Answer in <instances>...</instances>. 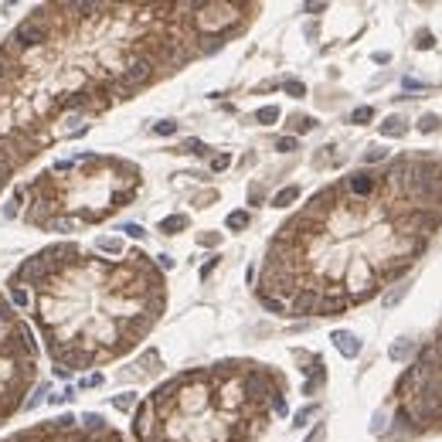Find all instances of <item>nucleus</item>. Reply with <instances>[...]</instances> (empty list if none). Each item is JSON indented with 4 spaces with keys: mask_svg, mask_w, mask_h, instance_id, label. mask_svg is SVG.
Wrapping results in <instances>:
<instances>
[{
    "mask_svg": "<svg viewBox=\"0 0 442 442\" xmlns=\"http://www.w3.org/2000/svg\"><path fill=\"white\" fill-rule=\"evenodd\" d=\"M333 344H337V350H340L344 357H357V354H361V340H357L354 333H347V330H337V333H333Z\"/></svg>",
    "mask_w": 442,
    "mask_h": 442,
    "instance_id": "nucleus-1",
    "label": "nucleus"
},
{
    "mask_svg": "<svg viewBox=\"0 0 442 442\" xmlns=\"http://www.w3.org/2000/svg\"><path fill=\"white\" fill-rule=\"evenodd\" d=\"M187 228V214H170V218H163L160 221V231L163 235H177V231Z\"/></svg>",
    "mask_w": 442,
    "mask_h": 442,
    "instance_id": "nucleus-2",
    "label": "nucleus"
},
{
    "mask_svg": "<svg viewBox=\"0 0 442 442\" xmlns=\"http://www.w3.org/2000/svg\"><path fill=\"white\" fill-rule=\"evenodd\" d=\"M405 119H398V116H388L385 123H381V136H405Z\"/></svg>",
    "mask_w": 442,
    "mask_h": 442,
    "instance_id": "nucleus-3",
    "label": "nucleus"
},
{
    "mask_svg": "<svg viewBox=\"0 0 442 442\" xmlns=\"http://www.w3.org/2000/svg\"><path fill=\"white\" fill-rule=\"evenodd\" d=\"M24 187H14V194H10V201H7V208H3V218H17L20 214V204H24Z\"/></svg>",
    "mask_w": 442,
    "mask_h": 442,
    "instance_id": "nucleus-4",
    "label": "nucleus"
},
{
    "mask_svg": "<svg viewBox=\"0 0 442 442\" xmlns=\"http://www.w3.org/2000/svg\"><path fill=\"white\" fill-rule=\"evenodd\" d=\"M296 197H299V187H283V191L272 197V208H289Z\"/></svg>",
    "mask_w": 442,
    "mask_h": 442,
    "instance_id": "nucleus-5",
    "label": "nucleus"
},
{
    "mask_svg": "<svg viewBox=\"0 0 442 442\" xmlns=\"http://www.w3.org/2000/svg\"><path fill=\"white\" fill-rule=\"evenodd\" d=\"M75 225H78L75 218H51L44 228H48V231H58V235H68V231H75Z\"/></svg>",
    "mask_w": 442,
    "mask_h": 442,
    "instance_id": "nucleus-6",
    "label": "nucleus"
},
{
    "mask_svg": "<svg viewBox=\"0 0 442 442\" xmlns=\"http://www.w3.org/2000/svg\"><path fill=\"white\" fill-rule=\"evenodd\" d=\"M27 303H31L27 289H24V286H10V306H14V309H27Z\"/></svg>",
    "mask_w": 442,
    "mask_h": 442,
    "instance_id": "nucleus-7",
    "label": "nucleus"
},
{
    "mask_svg": "<svg viewBox=\"0 0 442 442\" xmlns=\"http://www.w3.org/2000/svg\"><path fill=\"white\" fill-rule=\"evenodd\" d=\"M96 249L106 252V255H123V242H119V238H99Z\"/></svg>",
    "mask_w": 442,
    "mask_h": 442,
    "instance_id": "nucleus-8",
    "label": "nucleus"
},
{
    "mask_svg": "<svg viewBox=\"0 0 442 442\" xmlns=\"http://www.w3.org/2000/svg\"><path fill=\"white\" fill-rule=\"evenodd\" d=\"M388 357H391V361H405V357H412V344H408V340H398V344H391Z\"/></svg>",
    "mask_w": 442,
    "mask_h": 442,
    "instance_id": "nucleus-9",
    "label": "nucleus"
},
{
    "mask_svg": "<svg viewBox=\"0 0 442 442\" xmlns=\"http://www.w3.org/2000/svg\"><path fill=\"white\" fill-rule=\"evenodd\" d=\"M255 119H259L262 126H269V123H276V119H279V106H262V109L255 113Z\"/></svg>",
    "mask_w": 442,
    "mask_h": 442,
    "instance_id": "nucleus-10",
    "label": "nucleus"
},
{
    "mask_svg": "<svg viewBox=\"0 0 442 442\" xmlns=\"http://www.w3.org/2000/svg\"><path fill=\"white\" fill-rule=\"evenodd\" d=\"M225 225H228L231 231H242V228H245V225H249V211H231V214H228V221H225Z\"/></svg>",
    "mask_w": 442,
    "mask_h": 442,
    "instance_id": "nucleus-11",
    "label": "nucleus"
},
{
    "mask_svg": "<svg viewBox=\"0 0 442 442\" xmlns=\"http://www.w3.org/2000/svg\"><path fill=\"white\" fill-rule=\"evenodd\" d=\"M113 405L119 408V412H130V408L136 405V395H133V391H123V395H116V398H113Z\"/></svg>",
    "mask_w": 442,
    "mask_h": 442,
    "instance_id": "nucleus-12",
    "label": "nucleus"
},
{
    "mask_svg": "<svg viewBox=\"0 0 442 442\" xmlns=\"http://www.w3.org/2000/svg\"><path fill=\"white\" fill-rule=\"evenodd\" d=\"M367 119H374V109H371V106H357V109L350 113V123H367Z\"/></svg>",
    "mask_w": 442,
    "mask_h": 442,
    "instance_id": "nucleus-13",
    "label": "nucleus"
},
{
    "mask_svg": "<svg viewBox=\"0 0 442 442\" xmlns=\"http://www.w3.org/2000/svg\"><path fill=\"white\" fill-rule=\"evenodd\" d=\"M153 133L156 136H173V133H177V123H173V119H160V123L153 126Z\"/></svg>",
    "mask_w": 442,
    "mask_h": 442,
    "instance_id": "nucleus-14",
    "label": "nucleus"
},
{
    "mask_svg": "<svg viewBox=\"0 0 442 442\" xmlns=\"http://www.w3.org/2000/svg\"><path fill=\"white\" fill-rule=\"evenodd\" d=\"M289 123H293V130H296V133H309V130L316 126L309 116H296V119H289Z\"/></svg>",
    "mask_w": 442,
    "mask_h": 442,
    "instance_id": "nucleus-15",
    "label": "nucleus"
},
{
    "mask_svg": "<svg viewBox=\"0 0 442 442\" xmlns=\"http://www.w3.org/2000/svg\"><path fill=\"white\" fill-rule=\"evenodd\" d=\"M259 299H262V306L272 309V313H289V306L283 303V299H272V296H259Z\"/></svg>",
    "mask_w": 442,
    "mask_h": 442,
    "instance_id": "nucleus-16",
    "label": "nucleus"
},
{
    "mask_svg": "<svg viewBox=\"0 0 442 442\" xmlns=\"http://www.w3.org/2000/svg\"><path fill=\"white\" fill-rule=\"evenodd\" d=\"M296 147H299L296 136H279V140H276V150H283V153H293Z\"/></svg>",
    "mask_w": 442,
    "mask_h": 442,
    "instance_id": "nucleus-17",
    "label": "nucleus"
},
{
    "mask_svg": "<svg viewBox=\"0 0 442 442\" xmlns=\"http://www.w3.org/2000/svg\"><path fill=\"white\" fill-rule=\"evenodd\" d=\"M184 150H187V153H197V156L208 153V147H204L201 140H184Z\"/></svg>",
    "mask_w": 442,
    "mask_h": 442,
    "instance_id": "nucleus-18",
    "label": "nucleus"
},
{
    "mask_svg": "<svg viewBox=\"0 0 442 442\" xmlns=\"http://www.w3.org/2000/svg\"><path fill=\"white\" fill-rule=\"evenodd\" d=\"M313 412H316L313 405H306V408H299V412L293 415V425H306V422H309V415H313Z\"/></svg>",
    "mask_w": 442,
    "mask_h": 442,
    "instance_id": "nucleus-19",
    "label": "nucleus"
},
{
    "mask_svg": "<svg viewBox=\"0 0 442 442\" xmlns=\"http://www.w3.org/2000/svg\"><path fill=\"white\" fill-rule=\"evenodd\" d=\"M286 92H289V96H293V99H299V96H303V92H306V85L293 78V82H286Z\"/></svg>",
    "mask_w": 442,
    "mask_h": 442,
    "instance_id": "nucleus-20",
    "label": "nucleus"
},
{
    "mask_svg": "<svg viewBox=\"0 0 442 442\" xmlns=\"http://www.w3.org/2000/svg\"><path fill=\"white\" fill-rule=\"evenodd\" d=\"M419 130H422V133H432V130H439V119H436V116H422Z\"/></svg>",
    "mask_w": 442,
    "mask_h": 442,
    "instance_id": "nucleus-21",
    "label": "nucleus"
},
{
    "mask_svg": "<svg viewBox=\"0 0 442 442\" xmlns=\"http://www.w3.org/2000/svg\"><path fill=\"white\" fill-rule=\"evenodd\" d=\"M201 245H208V249L221 245V235H218V231H204V235H201Z\"/></svg>",
    "mask_w": 442,
    "mask_h": 442,
    "instance_id": "nucleus-22",
    "label": "nucleus"
},
{
    "mask_svg": "<svg viewBox=\"0 0 442 442\" xmlns=\"http://www.w3.org/2000/svg\"><path fill=\"white\" fill-rule=\"evenodd\" d=\"M378 160H385V150H381V147H371L364 153V163H378Z\"/></svg>",
    "mask_w": 442,
    "mask_h": 442,
    "instance_id": "nucleus-23",
    "label": "nucleus"
},
{
    "mask_svg": "<svg viewBox=\"0 0 442 442\" xmlns=\"http://www.w3.org/2000/svg\"><path fill=\"white\" fill-rule=\"evenodd\" d=\"M228 163H231V156H228V153H218V156L211 160V170H225Z\"/></svg>",
    "mask_w": 442,
    "mask_h": 442,
    "instance_id": "nucleus-24",
    "label": "nucleus"
},
{
    "mask_svg": "<svg viewBox=\"0 0 442 442\" xmlns=\"http://www.w3.org/2000/svg\"><path fill=\"white\" fill-rule=\"evenodd\" d=\"M415 44H419V48H436V38H432V34H429V31H422V34H419V41H415Z\"/></svg>",
    "mask_w": 442,
    "mask_h": 442,
    "instance_id": "nucleus-25",
    "label": "nucleus"
},
{
    "mask_svg": "<svg viewBox=\"0 0 442 442\" xmlns=\"http://www.w3.org/2000/svg\"><path fill=\"white\" fill-rule=\"evenodd\" d=\"M214 266H218V255H211V259H208V262L201 266V279H208V276L214 272Z\"/></svg>",
    "mask_w": 442,
    "mask_h": 442,
    "instance_id": "nucleus-26",
    "label": "nucleus"
},
{
    "mask_svg": "<svg viewBox=\"0 0 442 442\" xmlns=\"http://www.w3.org/2000/svg\"><path fill=\"white\" fill-rule=\"evenodd\" d=\"M119 231H126L130 238H143V235H147V231L140 228V225H123V228H119Z\"/></svg>",
    "mask_w": 442,
    "mask_h": 442,
    "instance_id": "nucleus-27",
    "label": "nucleus"
},
{
    "mask_svg": "<svg viewBox=\"0 0 442 442\" xmlns=\"http://www.w3.org/2000/svg\"><path fill=\"white\" fill-rule=\"evenodd\" d=\"M102 385V374H89L85 381H82V388H99Z\"/></svg>",
    "mask_w": 442,
    "mask_h": 442,
    "instance_id": "nucleus-28",
    "label": "nucleus"
},
{
    "mask_svg": "<svg viewBox=\"0 0 442 442\" xmlns=\"http://www.w3.org/2000/svg\"><path fill=\"white\" fill-rule=\"evenodd\" d=\"M398 299H402V289H395V293H388V296H385V303H388V306H395Z\"/></svg>",
    "mask_w": 442,
    "mask_h": 442,
    "instance_id": "nucleus-29",
    "label": "nucleus"
},
{
    "mask_svg": "<svg viewBox=\"0 0 442 442\" xmlns=\"http://www.w3.org/2000/svg\"><path fill=\"white\" fill-rule=\"evenodd\" d=\"M156 259H160V269H173V259H170V255H156Z\"/></svg>",
    "mask_w": 442,
    "mask_h": 442,
    "instance_id": "nucleus-30",
    "label": "nucleus"
},
{
    "mask_svg": "<svg viewBox=\"0 0 442 442\" xmlns=\"http://www.w3.org/2000/svg\"><path fill=\"white\" fill-rule=\"evenodd\" d=\"M374 61H378V65H388V61H391V55H388V51H378V55H374Z\"/></svg>",
    "mask_w": 442,
    "mask_h": 442,
    "instance_id": "nucleus-31",
    "label": "nucleus"
}]
</instances>
